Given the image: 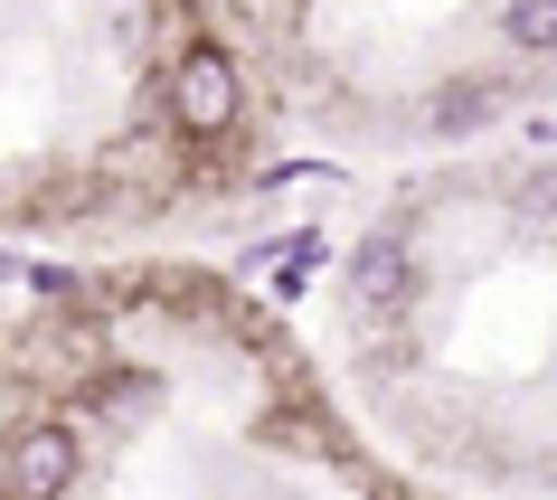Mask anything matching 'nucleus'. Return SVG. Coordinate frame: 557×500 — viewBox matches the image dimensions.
Masks as SVG:
<instances>
[{
	"label": "nucleus",
	"instance_id": "f257e3e1",
	"mask_svg": "<svg viewBox=\"0 0 557 500\" xmlns=\"http://www.w3.org/2000/svg\"><path fill=\"white\" fill-rule=\"evenodd\" d=\"M312 340L379 453L444 491L557 500V142L387 171L322 274Z\"/></svg>",
	"mask_w": 557,
	"mask_h": 500
},
{
	"label": "nucleus",
	"instance_id": "f03ea898",
	"mask_svg": "<svg viewBox=\"0 0 557 500\" xmlns=\"http://www.w3.org/2000/svg\"><path fill=\"white\" fill-rule=\"evenodd\" d=\"M284 151L454 161L557 114V0H227Z\"/></svg>",
	"mask_w": 557,
	"mask_h": 500
}]
</instances>
